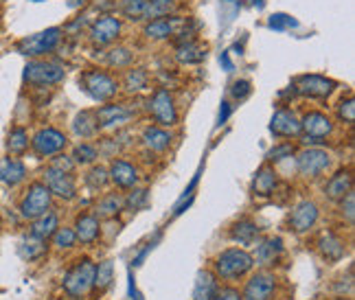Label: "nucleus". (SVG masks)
Segmentation results:
<instances>
[{
	"label": "nucleus",
	"instance_id": "obj_28",
	"mask_svg": "<svg viewBox=\"0 0 355 300\" xmlns=\"http://www.w3.org/2000/svg\"><path fill=\"white\" fill-rule=\"evenodd\" d=\"M230 239L237 241L239 246H252L259 239V226L250 219H241L230 228Z\"/></svg>",
	"mask_w": 355,
	"mask_h": 300
},
{
	"label": "nucleus",
	"instance_id": "obj_9",
	"mask_svg": "<svg viewBox=\"0 0 355 300\" xmlns=\"http://www.w3.org/2000/svg\"><path fill=\"white\" fill-rule=\"evenodd\" d=\"M69 145V138H66L60 129L55 127H44L40 129L31 140V147L40 158H51V155H58Z\"/></svg>",
	"mask_w": 355,
	"mask_h": 300
},
{
	"label": "nucleus",
	"instance_id": "obj_29",
	"mask_svg": "<svg viewBox=\"0 0 355 300\" xmlns=\"http://www.w3.org/2000/svg\"><path fill=\"white\" fill-rule=\"evenodd\" d=\"M217 281L210 272H199L193 287V300H213L217 294Z\"/></svg>",
	"mask_w": 355,
	"mask_h": 300
},
{
	"label": "nucleus",
	"instance_id": "obj_53",
	"mask_svg": "<svg viewBox=\"0 0 355 300\" xmlns=\"http://www.w3.org/2000/svg\"><path fill=\"white\" fill-rule=\"evenodd\" d=\"M66 5H69L71 9H82L86 5V0H66Z\"/></svg>",
	"mask_w": 355,
	"mask_h": 300
},
{
	"label": "nucleus",
	"instance_id": "obj_7",
	"mask_svg": "<svg viewBox=\"0 0 355 300\" xmlns=\"http://www.w3.org/2000/svg\"><path fill=\"white\" fill-rule=\"evenodd\" d=\"M42 182L51 191V195H58L60 199H66V202L77 197V182L69 171H60L49 164L42 175Z\"/></svg>",
	"mask_w": 355,
	"mask_h": 300
},
{
	"label": "nucleus",
	"instance_id": "obj_10",
	"mask_svg": "<svg viewBox=\"0 0 355 300\" xmlns=\"http://www.w3.org/2000/svg\"><path fill=\"white\" fill-rule=\"evenodd\" d=\"M296 166H298V173L301 175L318 177L331 166V155L325 149L309 147V149H303L301 153L296 155Z\"/></svg>",
	"mask_w": 355,
	"mask_h": 300
},
{
	"label": "nucleus",
	"instance_id": "obj_12",
	"mask_svg": "<svg viewBox=\"0 0 355 300\" xmlns=\"http://www.w3.org/2000/svg\"><path fill=\"white\" fill-rule=\"evenodd\" d=\"M294 92L298 97H307V99H327L334 92L336 84L327 79L323 75H303L294 82Z\"/></svg>",
	"mask_w": 355,
	"mask_h": 300
},
{
	"label": "nucleus",
	"instance_id": "obj_35",
	"mask_svg": "<svg viewBox=\"0 0 355 300\" xmlns=\"http://www.w3.org/2000/svg\"><path fill=\"white\" fill-rule=\"evenodd\" d=\"M125 90L127 92H140L145 90L147 84H149V75L145 68H130L125 73Z\"/></svg>",
	"mask_w": 355,
	"mask_h": 300
},
{
	"label": "nucleus",
	"instance_id": "obj_2",
	"mask_svg": "<svg viewBox=\"0 0 355 300\" xmlns=\"http://www.w3.org/2000/svg\"><path fill=\"white\" fill-rule=\"evenodd\" d=\"M60 42H62V29L51 27L47 31L36 33V36L22 38L16 44V49H18V53L27 55V58H42V55H49L58 49Z\"/></svg>",
	"mask_w": 355,
	"mask_h": 300
},
{
	"label": "nucleus",
	"instance_id": "obj_3",
	"mask_svg": "<svg viewBox=\"0 0 355 300\" xmlns=\"http://www.w3.org/2000/svg\"><path fill=\"white\" fill-rule=\"evenodd\" d=\"M79 86L95 101H110L119 92V84L103 71H86L79 77Z\"/></svg>",
	"mask_w": 355,
	"mask_h": 300
},
{
	"label": "nucleus",
	"instance_id": "obj_48",
	"mask_svg": "<svg viewBox=\"0 0 355 300\" xmlns=\"http://www.w3.org/2000/svg\"><path fill=\"white\" fill-rule=\"evenodd\" d=\"M51 166H55V169H60V171H73V166H75V160H71L69 155H62V153H58V158H55L53 162H51Z\"/></svg>",
	"mask_w": 355,
	"mask_h": 300
},
{
	"label": "nucleus",
	"instance_id": "obj_17",
	"mask_svg": "<svg viewBox=\"0 0 355 300\" xmlns=\"http://www.w3.org/2000/svg\"><path fill=\"white\" fill-rule=\"evenodd\" d=\"M182 18H178V16H162V18H156V20H149L147 25H145V36L149 40H169L173 38L178 29H180L182 25Z\"/></svg>",
	"mask_w": 355,
	"mask_h": 300
},
{
	"label": "nucleus",
	"instance_id": "obj_45",
	"mask_svg": "<svg viewBox=\"0 0 355 300\" xmlns=\"http://www.w3.org/2000/svg\"><path fill=\"white\" fill-rule=\"evenodd\" d=\"M340 210H342V217H347L349 224H353V217H355V193L353 191L340 199Z\"/></svg>",
	"mask_w": 355,
	"mask_h": 300
},
{
	"label": "nucleus",
	"instance_id": "obj_54",
	"mask_svg": "<svg viewBox=\"0 0 355 300\" xmlns=\"http://www.w3.org/2000/svg\"><path fill=\"white\" fill-rule=\"evenodd\" d=\"M151 3H156V5H162V7H173L175 3H178V0H151Z\"/></svg>",
	"mask_w": 355,
	"mask_h": 300
},
{
	"label": "nucleus",
	"instance_id": "obj_19",
	"mask_svg": "<svg viewBox=\"0 0 355 300\" xmlns=\"http://www.w3.org/2000/svg\"><path fill=\"white\" fill-rule=\"evenodd\" d=\"M110 180H112L119 188H134L138 184V171L136 166L127 160H114L110 164Z\"/></svg>",
	"mask_w": 355,
	"mask_h": 300
},
{
	"label": "nucleus",
	"instance_id": "obj_1",
	"mask_svg": "<svg viewBox=\"0 0 355 300\" xmlns=\"http://www.w3.org/2000/svg\"><path fill=\"white\" fill-rule=\"evenodd\" d=\"M252 265H254L252 254L239 248H230V250H224L215 259V272L219 279L224 281H237L252 270Z\"/></svg>",
	"mask_w": 355,
	"mask_h": 300
},
{
	"label": "nucleus",
	"instance_id": "obj_43",
	"mask_svg": "<svg viewBox=\"0 0 355 300\" xmlns=\"http://www.w3.org/2000/svg\"><path fill=\"white\" fill-rule=\"evenodd\" d=\"M123 202L130 210H138L147 204V191L145 188H132V193L123 199Z\"/></svg>",
	"mask_w": 355,
	"mask_h": 300
},
{
	"label": "nucleus",
	"instance_id": "obj_51",
	"mask_svg": "<svg viewBox=\"0 0 355 300\" xmlns=\"http://www.w3.org/2000/svg\"><path fill=\"white\" fill-rule=\"evenodd\" d=\"M154 243H156V241H151V243H147V248H145V250H143V252L138 254V257L134 259V265H140L143 261H145V257H147V254L151 252V248H154Z\"/></svg>",
	"mask_w": 355,
	"mask_h": 300
},
{
	"label": "nucleus",
	"instance_id": "obj_38",
	"mask_svg": "<svg viewBox=\"0 0 355 300\" xmlns=\"http://www.w3.org/2000/svg\"><path fill=\"white\" fill-rule=\"evenodd\" d=\"M147 3L149 0H125L121 11L123 16L130 20H145V11H147Z\"/></svg>",
	"mask_w": 355,
	"mask_h": 300
},
{
	"label": "nucleus",
	"instance_id": "obj_42",
	"mask_svg": "<svg viewBox=\"0 0 355 300\" xmlns=\"http://www.w3.org/2000/svg\"><path fill=\"white\" fill-rule=\"evenodd\" d=\"M338 118L347 125L355 123V101H353V97L342 99V101L338 103Z\"/></svg>",
	"mask_w": 355,
	"mask_h": 300
},
{
	"label": "nucleus",
	"instance_id": "obj_23",
	"mask_svg": "<svg viewBox=\"0 0 355 300\" xmlns=\"http://www.w3.org/2000/svg\"><path fill=\"white\" fill-rule=\"evenodd\" d=\"M281 252H283V241L279 237H270V239H263L259 243L257 254H254L252 259L259 265H263V268H268V265L276 263V259L281 257Z\"/></svg>",
	"mask_w": 355,
	"mask_h": 300
},
{
	"label": "nucleus",
	"instance_id": "obj_47",
	"mask_svg": "<svg viewBox=\"0 0 355 300\" xmlns=\"http://www.w3.org/2000/svg\"><path fill=\"white\" fill-rule=\"evenodd\" d=\"M268 25H270V29L281 31V29H287V27H296V20H292L290 16H285V14H274Z\"/></svg>",
	"mask_w": 355,
	"mask_h": 300
},
{
	"label": "nucleus",
	"instance_id": "obj_11",
	"mask_svg": "<svg viewBox=\"0 0 355 300\" xmlns=\"http://www.w3.org/2000/svg\"><path fill=\"white\" fill-rule=\"evenodd\" d=\"M121 31H123V22H121V18L101 16L99 20L93 22L88 36H90V42L95 44V47H110V44L119 40Z\"/></svg>",
	"mask_w": 355,
	"mask_h": 300
},
{
	"label": "nucleus",
	"instance_id": "obj_13",
	"mask_svg": "<svg viewBox=\"0 0 355 300\" xmlns=\"http://www.w3.org/2000/svg\"><path fill=\"white\" fill-rule=\"evenodd\" d=\"M301 132H305L303 142L309 145V142H320L323 138L331 136L334 123H331V118L323 112H307L301 121Z\"/></svg>",
	"mask_w": 355,
	"mask_h": 300
},
{
	"label": "nucleus",
	"instance_id": "obj_31",
	"mask_svg": "<svg viewBox=\"0 0 355 300\" xmlns=\"http://www.w3.org/2000/svg\"><path fill=\"white\" fill-rule=\"evenodd\" d=\"M123 206H125L123 197H121L119 193H110V195L99 199V204L95 206V215L97 217H114L123 210Z\"/></svg>",
	"mask_w": 355,
	"mask_h": 300
},
{
	"label": "nucleus",
	"instance_id": "obj_36",
	"mask_svg": "<svg viewBox=\"0 0 355 300\" xmlns=\"http://www.w3.org/2000/svg\"><path fill=\"white\" fill-rule=\"evenodd\" d=\"M106 62H108V66H112V68H130L132 62H134V53L125 47H117L108 53Z\"/></svg>",
	"mask_w": 355,
	"mask_h": 300
},
{
	"label": "nucleus",
	"instance_id": "obj_16",
	"mask_svg": "<svg viewBox=\"0 0 355 300\" xmlns=\"http://www.w3.org/2000/svg\"><path fill=\"white\" fill-rule=\"evenodd\" d=\"M318 206L314 202H301L290 215V228L298 235H303V232H309L318 221Z\"/></svg>",
	"mask_w": 355,
	"mask_h": 300
},
{
	"label": "nucleus",
	"instance_id": "obj_5",
	"mask_svg": "<svg viewBox=\"0 0 355 300\" xmlns=\"http://www.w3.org/2000/svg\"><path fill=\"white\" fill-rule=\"evenodd\" d=\"M51 191L47 186H44V182H33L29 184L25 197H22L20 202V217L22 219H38L40 215H44L47 210H51Z\"/></svg>",
	"mask_w": 355,
	"mask_h": 300
},
{
	"label": "nucleus",
	"instance_id": "obj_25",
	"mask_svg": "<svg viewBox=\"0 0 355 300\" xmlns=\"http://www.w3.org/2000/svg\"><path fill=\"white\" fill-rule=\"evenodd\" d=\"M276 188V171L272 166H261V169L254 173L252 180V193L257 197H270Z\"/></svg>",
	"mask_w": 355,
	"mask_h": 300
},
{
	"label": "nucleus",
	"instance_id": "obj_22",
	"mask_svg": "<svg viewBox=\"0 0 355 300\" xmlns=\"http://www.w3.org/2000/svg\"><path fill=\"white\" fill-rule=\"evenodd\" d=\"M27 177V166L18 158H0V182L7 186H18L25 182Z\"/></svg>",
	"mask_w": 355,
	"mask_h": 300
},
{
	"label": "nucleus",
	"instance_id": "obj_46",
	"mask_svg": "<svg viewBox=\"0 0 355 300\" xmlns=\"http://www.w3.org/2000/svg\"><path fill=\"white\" fill-rule=\"evenodd\" d=\"M250 92H252V84H250L248 79H239V82L232 84V88H230V95L235 97L237 101H241V99H246Z\"/></svg>",
	"mask_w": 355,
	"mask_h": 300
},
{
	"label": "nucleus",
	"instance_id": "obj_37",
	"mask_svg": "<svg viewBox=\"0 0 355 300\" xmlns=\"http://www.w3.org/2000/svg\"><path fill=\"white\" fill-rule=\"evenodd\" d=\"M47 241H42V239H36V237H29L22 241V246H20V254H22V259H27V261H36L38 257H42L44 252H47V246H44Z\"/></svg>",
	"mask_w": 355,
	"mask_h": 300
},
{
	"label": "nucleus",
	"instance_id": "obj_4",
	"mask_svg": "<svg viewBox=\"0 0 355 300\" xmlns=\"http://www.w3.org/2000/svg\"><path fill=\"white\" fill-rule=\"evenodd\" d=\"M66 77V71L64 66L55 64V62H47V60H33L25 66V75H22V79L31 86H55L60 84Z\"/></svg>",
	"mask_w": 355,
	"mask_h": 300
},
{
	"label": "nucleus",
	"instance_id": "obj_49",
	"mask_svg": "<svg viewBox=\"0 0 355 300\" xmlns=\"http://www.w3.org/2000/svg\"><path fill=\"white\" fill-rule=\"evenodd\" d=\"M213 300H243V298L237 290H232V287H224V290H217Z\"/></svg>",
	"mask_w": 355,
	"mask_h": 300
},
{
	"label": "nucleus",
	"instance_id": "obj_20",
	"mask_svg": "<svg viewBox=\"0 0 355 300\" xmlns=\"http://www.w3.org/2000/svg\"><path fill=\"white\" fill-rule=\"evenodd\" d=\"M99 232H101V224H99V217L97 215H79L75 221V237L77 241L86 243L90 246L99 239Z\"/></svg>",
	"mask_w": 355,
	"mask_h": 300
},
{
	"label": "nucleus",
	"instance_id": "obj_40",
	"mask_svg": "<svg viewBox=\"0 0 355 300\" xmlns=\"http://www.w3.org/2000/svg\"><path fill=\"white\" fill-rule=\"evenodd\" d=\"M73 158L75 162H79V164H90L99 158V151L95 145H88V142H82V145H77L75 147V153H73Z\"/></svg>",
	"mask_w": 355,
	"mask_h": 300
},
{
	"label": "nucleus",
	"instance_id": "obj_26",
	"mask_svg": "<svg viewBox=\"0 0 355 300\" xmlns=\"http://www.w3.org/2000/svg\"><path fill=\"white\" fill-rule=\"evenodd\" d=\"M60 228V219L55 213H51V210H47L44 215H40L38 219H33V224H31V237H36V239H42V241H47L55 235V230Z\"/></svg>",
	"mask_w": 355,
	"mask_h": 300
},
{
	"label": "nucleus",
	"instance_id": "obj_21",
	"mask_svg": "<svg viewBox=\"0 0 355 300\" xmlns=\"http://www.w3.org/2000/svg\"><path fill=\"white\" fill-rule=\"evenodd\" d=\"M351 191H353V175L349 169H342L336 175H331V180L325 186V195L331 202H340V199Z\"/></svg>",
	"mask_w": 355,
	"mask_h": 300
},
{
	"label": "nucleus",
	"instance_id": "obj_15",
	"mask_svg": "<svg viewBox=\"0 0 355 300\" xmlns=\"http://www.w3.org/2000/svg\"><path fill=\"white\" fill-rule=\"evenodd\" d=\"M276 290V276L270 272H257L243 290V300H272Z\"/></svg>",
	"mask_w": 355,
	"mask_h": 300
},
{
	"label": "nucleus",
	"instance_id": "obj_14",
	"mask_svg": "<svg viewBox=\"0 0 355 300\" xmlns=\"http://www.w3.org/2000/svg\"><path fill=\"white\" fill-rule=\"evenodd\" d=\"M270 132L279 138H294L301 136V121L296 118V114L287 108H279L274 112L272 121H270Z\"/></svg>",
	"mask_w": 355,
	"mask_h": 300
},
{
	"label": "nucleus",
	"instance_id": "obj_27",
	"mask_svg": "<svg viewBox=\"0 0 355 300\" xmlns=\"http://www.w3.org/2000/svg\"><path fill=\"white\" fill-rule=\"evenodd\" d=\"M204 58H206V47H202V44L195 40H186L175 49V60L186 66L204 62Z\"/></svg>",
	"mask_w": 355,
	"mask_h": 300
},
{
	"label": "nucleus",
	"instance_id": "obj_44",
	"mask_svg": "<svg viewBox=\"0 0 355 300\" xmlns=\"http://www.w3.org/2000/svg\"><path fill=\"white\" fill-rule=\"evenodd\" d=\"M294 155V145L292 142H283V145H276L274 149L268 151V160L270 162H279L283 158H292Z\"/></svg>",
	"mask_w": 355,
	"mask_h": 300
},
{
	"label": "nucleus",
	"instance_id": "obj_55",
	"mask_svg": "<svg viewBox=\"0 0 355 300\" xmlns=\"http://www.w3.org/2000/svg\"><path fill=\"white\" fill-rule=\"evenodd\" d=\"M252 3H254V5H257V7L261 9V7L265 5V0H252Z\"/></svg>",
	"mask_w": 355,
	"mask_h": 300
},
{
	"label": "nucleus",
	"instance_id": "obj_39",
	"mask_svg": "<svg viewBox=\"0 0 355 300\" xmlns=\"http://www.w3.org/2000/svg\"><path fill=\"white\" fill-rule=\"evenodd\" d=\"M108 180H110V175H108V171L103 169V166H95V169H90L86 175V184H88L90 191H99V188H103L108 184Z\"/></svg>",
	"mask_w": 355,
	"mask_h": 300
},
{
	"label": "nucleus",
	"instance_id": "obj_41",
	"mask_svg": "<svg viewBox=\"0 0 355 300\" xmlns=\"http://www.w3.org/2000/svg\"><path fill=\"white\" fill-rule=\"evenodd\" d=\"M75 241H77V237H75V230L73 228H58V230H55V235H53L55 248H60V250L73 248Z\"/></svg>",
	"mask_w": 355,
	"mask_h": 300
},
{
	"label": "nucleus",
	"instance_id": "obj_56",
	"mask_svg": "<svg viewBox=\"0 0 355 300\" xmlns=\"http://www.w3.org/2000/svg\"><path fill=\"white\" fill-rule=\"evenodd\" d=\"M228 3H230V0H228Z\"/></svg>",
	"mask_w": 355,
	"mask_h": 300
},
{
	"label": "nucleus",
	"instance_id": "obj_18",
	"mask_svg": "<svg viewBox=\"0 0 355 300\" xmlns=\"http://www.w3.org/2000/svg\"><path fill=\"white\" fill-rule=\"evenodd\" d=\"M132 116V112L125 108V105H119V103H108V105H101L95 112V118H97V125L99 129H108V127H117L121 123H125V121Z\"/></svg>",
	"mask_w": 355,
	"mask_h": 300
},
{
	"label": "nucleus",
	"instance_id": "obj_30",
	"mask_svg": "<svg viewBox=\"0 0 355 300\" xmlns=\"http://www.w3.org/2000/svg\"><path fill=\"white\" fill-rule=\"evenodd\" d=\"M318 248L327 261H340L342 257H345V243H342L334 232H325L318 241Z\"/></svg>",
	"mask_w": 355,
	"mask_h": 300
},
{
	"label": "nucleus",
	"instance_id": "obj_52",
	"mask_svg": "<svg viewBox=\"0 0 355 300\" xmlns=\"http://www.w3.org/2000/svg\"><path fill=\"white\" fill-rule=\"evenodd\" d=\"M219 62H221V66H224L226 71H232V62L228 60V53H221V58H219Z\"/></svg>",
	"mask_w": 355,
	"mask_h": 300
},
{
	"label": "nucleus",
	"instance_id": "obj_33",
	"mask_svg": "<svg viewBox=\"0 0 355 300\" xmlns=\"http://www.w3.org/2000/svg\"><path fill=\"white\" fill-rule=\"evenodd\" d=\"M7 149L14 155H22L29 149V134L25 127H14L7 136Z\"/></svg>",
	"mask_w": 355,
	"mask_h": 300
},
{
	"label": "nucleus",
	"instance_id": "obj_34",
	"mask_svg": "<svg viewBox=\"0 0 355 300\" xmlns=\"http://www.w3.org/2000/svg\"><path fill=\"white\" fill-rule=\"evenodd\" d=\"M114 281V265L110 261L99 263V268H95V281L93 287H97V292H106Z\"/></svg>",
	"mask_w": 355,
	"mask_h": 300
},
{
	"label": "nucleus",
	"instance_id": "obj_50",
	"mask_svg": "<svg viewBox=\"0 0 355 300\" xmlns=\"http://www.w3.org/2000/svg\"><path fill=\"white\" fill-rule=\"evenodd\" d=\"M230 116V103L228 101H221V108H219V116H217V125H224Z\"/></svg>",
	"mask_w": 355,
	"mask_h": 300
},
{
	"label": "nucleus",
	"instance_id": "obj_32",
	"mask_svg": "<svg viewBox=\"0 0 355 300\" xmlns=\"http://www.w3.org/2000/svg\"><path fill=\"white\" fill-rule=\"evenodd\" d=\"M97 118H95V112H82V114H77L75 118V123H73V132L77 136H82V138H93L97 134Z\"/></svg>",
	"mask_w": 355,
	"mask_h": 300
},
{
	"label": "nucleus",
	"instance_id": "obj_8",
	"mask_svg": "<svg viewBox=\"0 0 355 300\" xmlns=\"http://www.w3.org/2000/svg\"><path fill=\"white\" fill-rule=\"evenodd\" d=\"M149 114L154 116L156 123H160L162 127H171L178 123V108H175V101L169 90H156L149 99Z\"/></svg>",
	"mask_w": 355,
	"mask_h": 300
},
{
	"label": "nucleus",
	"instance_id": "obj_24",
	"mask_svg": "<svg viewBox=\"0 0 355 300\" xmlns=\"http://www.w3.org/2000/svg\"><path fill=\"white\" fill-rule=\"evenodd\" d=\"M171 134L167 129H162V127H156V125H151L147 127L145 132H143V145H145L149 151H156V153H162V151H167L169 145H171Z\"/></svg>",
	"mask_w": 355,
	"mask_h": 300
},
{
	"label": "nucleus",
	"instance_id": "obj_6",
	"mask_svg": "<svg viewBox=\"0 0 355 300\" xmlns=\"http://www.w3.org/2000/svg\"><path fill=\"white\" fill-rule=\"evenodd\" d=\"M93 281H95V263L90 259L77 261L64 274V290L71 296H84L93 290Z\"/></svg>",
	"mask_w": 355,
	"mask_h": 300
}]
</instances>
